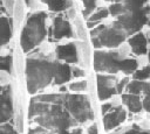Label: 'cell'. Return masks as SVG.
I'll use <instances>...</instances> for the list:
<instances>
[{"label":"cell","instance_id":"obj_1","mask_svg":"<svg viewBox=\"0 0 150 134\" xmlns=\"http://www.w3.org/2000/svg\"><path fill=\"white\" fill-rule=\"evenodd\" d=\"M123 13L117 16L112 26L122 29L125 35L138 33L142 27L149 22L148 13L150 10L146 0H123Z\"/></svg>","mask_w":150,"mask_h":134},{"label":"cell","instance_id":"obj_2","mask_svg":"<svg viewBox=\"0 0 150 134\" xmlns=\"http://www.w3.org/2000/svg\"><path fill=\"white\" fill-rule=\"evenodd\" d=\"M125 33L115 26L108 27L104 24H98L90 30V38L94 48H116L125 40Z\"/></svg>","mask_w":150,"mask_h":134},{"label":"cell","instance_id":"obj_3","mask_svg":"<svg viewBox=\"0 0 150 134\" xmlns=\"http://www.w3.org/2000/svg\"><path fill=\"white\" fill-rule=\"evenodd\" d=\"M46 34V14L43 12H36L32 15L26 27V43L29 48L39 45L43 42Z\"/></svg>","mask_w":150,"mask_h":134},{"label":"cell","instance_id":"obj_4","mask_svg":"<svg viewBox=\"0 0 150 134\" xmlns=\"http://www.w3.org/2000/svg\"><path fill=\"white\" fill-rule=\"evenodd\" d=\"M121 59L118 52L96 50L94 52V69L98 72L116 73L120 71Z\"/></svg>","mask_w":150,"mask_h":134},{"label":"cell","instance_id":"obj_5","mask_svg":"<svg viewBox=\"0 0 150 134\" xmlns=\"http://www.w3.org/2000/svg\"><path fill=\"white\" fill-rule=\"evenodd\" d=\"M68 107L71 110L74 117L81 122L91 120L94 118V113L90 108V103L86 96H71L68 100Z\"/></svg>","mask_w":150,"mask_h":134},{"label":"cell","instance_id":"obj_6","mask_svg":"<svg viewBox=\"0 0 150 134\" xmlns=\"http://www.w3.org/2000/svg\"><path fill=\"white\" fill-rule=\"evenodd\" d=\"M116 78L110 75H97V94L100 100H105L116 93Z\"/></svg>","mask_w":150,"mask_h":134},{"label":"cell","instance_id":"obj_7","mask_svg":"<svg viewBox=\"0 0 150 134\" xmlns=\"http://www.w3.org/2000/svg\"><path fill=\"white\" fill-rule=\"evenodd\" d=\"M125 118H127V112L121 106L112 108V111L110 113H105V115L103 117L104 129L108 132V131L117 127L125 120Z\"/></svg>","mask_w":150,"mask_h":134},{"label":"cell","instance_id":"obj_8","mask_svg":"<svg viewBox=\"0 0 150 134\" xmlns=\"http://www.w3.org/2000/svg\"><path fill=\"white\" fill-rule=\"evenodd\" d=\"M53 36L55 40L60 41L64 37L73 36V29L68 21L62 19L61 16H57L53 20Z\"/></svg>","mask_w":150,"mask_h":134},{"label":"cell","instance_id":"obj_9","mask_svg":"<svg viewBox=\"0 0 150 134\" xmlns=\"http://www.w3.org/2000/svg\"><path fill=\"white\" fill-rule=\"evenodd\" d=\"M55 52L60 59H64L66 62H69V63L77 62V49L74 43L57 45L55 48Z\"/></svg>","mask_w":150,"mask_h":134},{"label":"cell","instance_id":"obj_10","mask_svg":"<svg viewBox=\"0 0 150 134\" xmlns=\"http://www.w3.org/2000/svg\"><path fill=\"white\" fill-rule=\"evenodd\" d=\"M129 45L132 50L134 54L136 55H144L148 52V42H146V37L143 33L138 31L136 34H134L130 38H129Z\"/></svg>","mask_w":150,"mask_h":134},{"label":"cell","instance_id":"obj_11","mask_svg":"<svg viewBox=\"0 0 150 134\" xmlns=\"http://www.w3.org/2000/svg\"><path fill=\"white\" fill-rule=\"evenodd\" d=\"M122 101L132 113H137L142 110V101L138 97V94H122Z\"/></svg>","mask_w":150,"mask_h":134},{"label":"cell","instance_id":"obj_12","mask_svg":"<svg viewBox=\"0 0 150 134\" xmlns=\"http://www.w3.org/2000/svg\"><path fill=\"white\" fill-rule=\"evenodd\" d=\"M41 2H43L48 7V9L52 12L67 10L73 5V2L70 0H41Z\"/></svg>","mask_w":150,"mask_h":134},{"label":"cell","instance_id":"obj_13","mask_svg":"<svg viewBox=\"0 0 150 134\" xmlns=\"http://www.w3.org/2000/svg\"><path fill=\"white\" fill-rule=\"evenodd\" d=\"M137 70V61L134 58H122L120 62V71L129 75Z\"/></svg>","mask_w":150,"mask_h":134},{"label":"cell","instance_id":"obj_14","mask_svg":"<svg viewBox=\"0 0 150 134\" xmlns=\"http://www.w3.org/2000/svg\"><path fill=\"white\" fill-rule=\"evenodd\" d=\"M70 78V68L68 65L57 64L56 65V83L61 84Z\"/></svg>","mask_w":150,"mask_h":134},{"label":"cell","instance_id":"obj_15","mask_svg":"<svg viewBox=\"0 0 150 134\" xmlns=\"http://www.w3.org/2000/svg\"><path fill=\"white\" fill-rule=\"evenodd\" d=\"M145 84H146L145 82L134 79L132 82H130V83L127 85V91H128L129 93H131V94H139L141 92H143Z\"/></svg>","mask_w":150,"mask_h":134},{"label":"cell","instance_id":"obj_16","mask_svg":"<svg viewBox=\"0 0 150 134\" xmlns=\"http://www.w3.org/2000/svg\"><path fill=\"white\" fill-rule=\"evenodd\" d=\"M83 2V16L88 19L96 8V0H81Z\"/></svg>","mask_w":150,"mask_h":134},{"label":"cell","instance_id":"obj_17","mask_svg":"<svg viewBox=\"0 0 150 134\" xmlns=\"http://www.w3.org/2000/svg\"><path fill=\"white\" fill-rule=\"evenodd\" d=\"M108 15H109V10H108L107 8H102V9H100V10H97L96 13L91 14V15L87 19V21H89V22H100L102 19H105Z\"/></svg>","mask_w":150,"mask_h":134},{"label":"cell","instance_id":"obj_18","mask_svg":"<svg viewBox=\"0 0 150 134\" xmlns=\"http://www.w3.org/2000/svg\"><path fill=\"white\" fill-rule=\"evenodd\" d=\"M143 93H144V99L142 101V107L148 113H150V83H146L145 84L144 90H143Z\"/></svg>","mask_w":150,"mask_h":134},{"label":"cell","instance_id":"obj_19","mask_svg":"<svg viewBox=\"0 0 150 134\" xmlns=\"http://www.w3.org/2000/svg\"><path fill=\"white\" fill-rule=\"evenodd\" d=\"M150 77V66H145L141 70H135L132 78L137 80H145Z\"/></svg>","mask_w":150,"mask_h":134},{"label":"cell","instance_id":"obj_20","mask_svg":"<svg viewBox=\"0 0 150 134\" xmlns=\"http://www.w3.org/2000/svg\"><path fill=\"white\" fill-rule=\"evenodd\" d=\"M108 10H109V14H111L112 16H118L123 13V5L122 2H114L112 5L109 6Z\"/></svg>","mask_w":150,"mask_h":134},{"label":"cell","instance_id":"obj_21","mask_svg":"<svg viewBox=\"0 0 150 134\" xmlns=\"http://www.w3.org/2000/svg\"><path fill=\"white\" fill-rule=\"evenodd\" d=\"M12 77L7 70H0V86H7L11 84Z\"/></svg>","mask_w":150,"mask_h":134},{"label":"cell","instance_id":"obj_22","mask_svg":"<svg viewBox=\"0 0 150 134\" xmlns=\"http://www.w3.org/2000/svg\"><path fill=\"white\" fill-rule=\"evenodd\" d=\"M69 89L71 91H83L87 89V82L86 80H81V82H76V83H71Z\"/></svg>","mask_w":150,"mask_h":134},{"label":"cell","instance_id":"obj_23","mask_svg":"<svg viewBox=\"0 0 150 134\" xmlns=\"http://www.w3.org/2000/svg\"><path fill=\"white\" fill-rule=\"evenodd\" d=\"M14 2H15V0H1V5H2L5 12H6L8 15H12L13 7H14Z\"/></svg>","mask_w":150,"mask_h":134},{"label":"cell","instance_id":"obj_24","mask_svg":"<svg viewBox=\"0 0 150 134\" xmlns=\"http://www.w3.org/2000/svg\"><path fill=\"white\" fill-rule=\"evenodd\" d=\"M128 82H129V78H128V77H125V78H123L121 82H118V83L116 84V93L122 94V90L124 89V86L127 85Z\"/></svg>","mask_w":150,"mask_h":134},{"label":"cell","instance_id":"obj_25","mask_svg":"<svg viewBox=\"0 0 150 134\" xmlns=\"http://www.w3.org/2000/svg\"><path fill=\"white\" fill-rule=\"evenodd\" d=\"M9 52H11V50H9V47H8V45L4 44V45L0 47V56H1V57H6V56H8Z\"/></svg>","mask_w":150,"mask_h":134},{"label":"cell","instance_id":"obj_26","mask_svg":"<svg viewBox=\"0 0 150 134\" xmlns=\"http://www.w3.org/2000/svg\"><path fill=\"white\" fill-rule=\"evenodd\" d=\"M110 108H112V105L110 103H107V104H103L102 107H101V111H102V114H105Z\"/></svg>","mask_w":150,"mask_h":134},{"label":"cell","instance_id":"obj_27","mask_svg":"<svg viewBox=\"0 0 150 134\" xmlns=\"http://www.w3.org/2000/svg\"><path fill=\"white\" fill-rule=\"evenodd\" d=\"M73 75H74V77H83L84 76V71H82L81 69L75 68V69H73Z\"/></svg>","mask_w":150,"mask_h":134},{"label":"cell","instance_id":"obj_28","mask_svg":"<svg viewBox=\"0 0 150 134\" xmlns=\"http://www.w3.org/2000/svg\"><path fill=\"white\" fill-rule=\"evenodd\" d=\"M88 134H98V131H97V125H96V124L91 125V126L88 128Z\"/></svg>","mask_w":150,"mask_h":134},{"label":"cell","instance_id":"obj_29","mask_svg":"<svg viewBox=\"0 0 150 134\" xmlns=\"http://www.w3.org/2000/svg\"><path fill=\"white\" fill-rule=\"evenodd\" d=\"M124 134H139V129H138V126L137 125H134V128L125 132Z\"/></svg>","mask_w":150,"mask_h":134},{"label":"cell","instance_id":"obj_30","mask_svg":"<svg viewBox=\"0 0 150 134\" xmlns=\"http://www.w3.org/2000/svg\"><path fill=\"white\" fill-rule=\"evenodd\" d=\"M105 1H112V2H121L123 0H105Z\"/></svg>","mask_w":150,"mask_h":134},{"label":"cell","instance_id":"obj_31","mask_svg":"<svg viewBox=\"0 0 150 134\" xmlns=\"http://www.w3.org/2000/svg\"><path fill=\"white\" fill-rule=\"evenodd\" d=\"M139 134H149L148 132H139Z\"/></svg>","mask_w":150,"mask_h":134},{"label":"cell","instance_id":"obj_32","mask_svg":"<svg viewBox=\"0 0 150 134\" xmlns=\"http://www.w3.org/2000/svg\"><path fill=\"white\" fill-rule=\"evenodd\" d=\"M148 59H149V63H150V51H149V55H148Z\"/></svg>","mask_w":150,"mask_h":134}]
</instances>
